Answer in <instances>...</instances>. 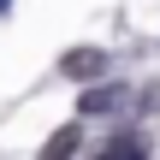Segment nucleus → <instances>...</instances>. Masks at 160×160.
<instances>
[{"mask_svg":"<svg viewBox=\"0 0 160 160\" xmlns=\"http://www.w3.org/2000/svg\"><path fill=\"white\" fill-rule=\"evenodd\" d=\"M125 101H131V89H125V83H95V89H83L77 113H83V119H101V113H119Z\"/></svg>","mask_w":160,"mask_h":160,"instance_id":"nucleus-2","label":"nucleus"},{"mask_svg":"<svg viewBox=\"0 0 160 160\" xmlns=\"http://www.w3.org/2000/svg\"><path fill=\"white\" fill-rule=\"evenodd\" d=\"M77 148H83V131H77V125H65V131H53V137L42 142V154H48V160H59V154H77Z\"/></svg>","mask_w":160,"mask_h":160,"instance_id":"nucleus-4","label":"nucleus"},{"mask_svg":"<svg viewBox=\"0 0 160 160\" xmlns=\"http://www.w3.org/2000/svg\"><path fill=\"white\" fill-rule=\"evenodd\" d=\"M6 12H12V0H0V18H6Z\"/></svg>","mask_w":160,"mask_h":160,"instance_id":"nucleus-5","label":"nucleus"},{"mask_svg":"<svg viewBox=\"0 0 160 160\" xmlns=\"http://www.w3.org/2000/svg\"><path fill=\"white\" fill-rule=\"evenodd\" d=\"M59 71H65L71 83H95V77H107V71H113V59H107V48H65Z\"/></svg>","mask_w":160,"mask_h":160,"instance_id":"nucleus-1","label":"nucleus"},{"mask_svg":"<svg viewBox=\"0 0 160 160\" xmlns=\"http://www.w3.org/2000/svg\"><path fill=\"white\" fill-rule=\"evenodd\" d=\"M148 148H154V142H148L142 131H113V137L101 142V154H148Z\"/></svg>","mask_w":160,"mask_h":160,"instance_id":"nucleus-3","label":"nucleus"}]
</instances>
